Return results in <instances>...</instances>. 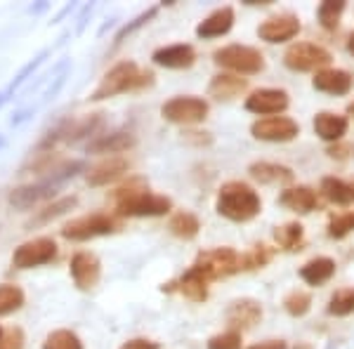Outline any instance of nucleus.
<instances>
[{
	"label": "nucleus",
	"instance_id": "28",
	"mask_svg": "<svg viewBox=\"0 0 354 349\" xmlns=\"http://www.w3.org/2000/svg\"><path fill=\"white\" fill-rule=\"evenodd\" d=\"M76 203H78V198L76 196H64V198H59V201H55V203H50V205H45L43 210H38V215L33 217V220H28V225L26 229H33V227H43V225H50L53 220H57V217H62V215H66L71 208H76Z\"/></svg>",
	"mask_w": 354,
	"mask_h": 349
},
{
	"label": "nucleus",
	"instance_id": "32",
	"mask_svg": "<svg viewBox=\"0 0 354 349\" xmlns=\"http://www.w3.org/2000/svg\"><path fill=\"white\" fill-rule=\"evenodd\" d=\"M345 8H347L345 0H324L317 10L319 24H322L324 28H328V31H333V28L338 26L342 12H345Z\"/></svg>",
	"mask_w": 354,
	"mask_h": 349
},
{
	"label": "nucleus",
	"instance_id": "23",
	"mask_svg": "<svg viewBox=\"0 0 354 349\" xmlns=\"http://www.w3.org/2000/svg\"><path fill=\"white\" fill-rule=\"evenodd\" d=\"M245 88H248L245 78L232 76V73H218V76H213V81H210L208 93L210 97H215V100H220V102H230L234 97L241 95Z\"/></svg>",
	"mask_w": 354,
	"mask_h": 349
},
{
	"label": "nucleus",
	"instance_id": "16",
	"mask_svg": "<svg viewBox=\"0 0 354 349\" xmlns=\"http://www.w3.org/2000/svg\"><path fill=\"white\" fill-rule=\"evenodd\" d=\"M354 78L342 68H322V71L314 73V90L326 95H347L352 90Z\"/></svg>",
	"mask_w": 354,
	"mask_h": 349
},
{
	"label": "nucleus",
	"instance_id": "10",
	"mask_svg": "<svg viewBox=\"0 0 354 349\" xmlns=\"http://www.w3.org/2000/svg\"><path fill=\"white\" fill-rule=\"evenodd\" d=\"M250 133L262 142H290L300 135V125L288 116H270L255 121L250 125Z\"/></svg>",
	"mask_w": 354,
	"mask_h": 349
},
{
	"label": "nucleus",
	"instance_id": "49",
	"mask_svg": "<svg viewBox=\"0 0 354 349\" xmlns=\"http://www.w3.org/2000/svg\"><path fill=\"white\" fill-rule=\"evenodd\" d=\"M347 50H350V55L354 57V33H352L350 38H347Z\"/></svg>",
	"mask_w": 354,
	"mask_h": 349
},
{
	"label": "nucleus",
	"instance_id": "36",
	"mask_svg": "<svg viewBox=\"0 0 354 349\" xmlns=\"http://www.w3.org/2000/svg\"><path fill=\"white\" fill-rule=\"evenodd\" d=\"M283 309H286L290 317H305L312 309V295L307 290H293L283 300Z\"/></svg>",
	"mask_w": 354,
	"mask_h": 349
},
{
	"label": "nucleus",
	"instance_id": "5",
	"mask_svg": "<svg viewBox=\"0 0 354 349\" xmlns=\"http://www.w3.org/2000/svg\"><path fill=\"white\" fill-rule=\"evenodd\" d=\"M215 64L236 71L239 76H250V73H260L265 68V57L260 50L250 48V45H227L213 53Z\"/></svg>",
	"mask_w": 354,
	"mask_h": 349
},
{
	"label": "nucleus",
	"instance_id": "55",
	"mask_svg": "<svg viewBox=\"0 0 354 349\" xmlns=\"http://www.w3.org/2000/svg\"><path fill=\"white\" fill-rule=\"evenodd\" d=\"M0 337H3V330H0Z\"/></svg>",
	"mask_w": 354,
	"mask_h": 349
},
{
	"label": "nucleus",
	"instance_id": "8",
	"mask_svg": "<svg viewBox=\"0 0 354 349\" xmlns=\"http://www.w3.org/2000/svg\"><path fill=\"white\" fill-rule=\"evenodd\" d=\"M283 64L290 71H322L330 64V53L322 45L314 43H295L283 55Z\"/></svg>",
	"mask_w": 354,
	"mask_h": 349
},
{
	"label": "nucleus",
	"instance_id": "12",
	"mask_svg": "<svg viewBox=\"0 0 354 349\" xmlns=\"http://www.w3.org/2000/svg\"><path fill=\"white\" fill-rule=\"evenodd\" d=\"M245 109L250 113H258V116H279L288 109V95L283 90L277 88H262L250 93V97L245 100Z\"/></svg>",
	"mask_w": 354,
	"mask_h": 349
},
{
	"label": "nucleus",
	"instance_id": "15",
	"mask_svg": "<svg viewBox=\"0 0 354 349\" xmlns=\"http://www.w3.org/2000/svg\"><path fill=\"white\" fill-rule=\"evenodd\" d=\"M153 64L163 66V68H189L196 62V50L187 43H177V45H165L158 48L151 55Z\"/></svg>",
	"mask_w": 354,
	"mask_h": 349
},
{
	"label": "nucleus",
	"instance_id": "26",
	"mask_svg": "<svg viewBox=\"0 0 354 349\" xmlns=\"http://www.w3.org/2000/svg\"><path fill=\"white\" fill-rule=\"evenodd\" d=\"M135 147V137L130 133H111L102 135L88 144V153H121Z\"/></svg>",
	"mask_w": 354,
	"mask_h": 349
},
{
	"label": "nucleus",
	"instance_id": "11",
	"mask_svg": "<svg viewBox=\"0 0 354 349\" xmlns=\"http://www.w3.org/2000/svg\"><path fill=\"white\" fill-rule=\"evenodd\" d=\"M300 28H302V24H300L298 17L286 12V15H277V17H270V19L262 21L258 26V36L267 43H286L298 36Z\"/></svg>",
	"mask_w": 354,
	"mask_h": 349
},
{
	"label": "nucleus",
	"instance_id": "13",
	"mask_svg": "<svg viewBox=\"0 0 354 349\" xmlns=\"http://www.w3.org/2000/svg\"><path fill=\"white\" fill-rule=\"evenodd\" d=\"M102 265L93 253H76L71 260V279L81 290H93L100 283Z\"/></svg>",
	"mask_w": 354,
	"mask_h": 349
},
{
	"label": "nucleus",
	"instance_id": "9",
	"mask_svg": "<svg viewBox=\"0 0 354 349\" xmlns=\"http://www.w3.org/2000/svg\"><path fill=\"white\" fill-rule=\"evenodd\" d=\"M57 257V243L50 236L33 238V241L21 243L12 255V265L17 269H33L48 265Z\"/></svg>",
	"mask_w": 354,
	"mask_h": 349
},
{
	"label": "nucleus",
	"instance_id": "20",
	"mask_svg": "<svg viewBox=\"0 0 354 349\" xmlns=\"http://www.w3.org/2000/svg\"><path fill=\"white\" fill-rule=\"evenodd\" d=\"M314 133H317L319 137H322L324 142H338L345 137L347 133V118L340 116V113H330V111H322L314 116Z\"/></svg>",
	"mask_w": 354,
	"mask_h": 349
},
{
	"label": "nucleus",
	"instance_id": "45",
	"mask_svg": "<svg viewBox=\"0 0 354 349\" xmlns=\"http://www.w3.org/2000/svg\"><path fill=\"white\" fill-rule=\"evenodd\" d=\"M121 349H158V345L149 340H130V342H125Z\"/></svg>",
	"mask_w": 354,
	"mask_h": 349
},
{
	"label": "nucleus",
	"instance_id": "18",
	"mask_svg": "<svg viewBox=\"0 0 354 349\" xmlns=\"http://www.w3.org/2000/svg\"><path fill=\"white\" fill-rule=\"evenodd\" d=\"M130 170V163L123 156H109L102 163H97L88 173V185L90 187H104L109 182H116L118 177H123Z\"/></svg>",
	"mask_w": 354,
	"mask_h": 349
},
{
	"label": "nucleus",
	"instance_id": "30",
	"mask_svg": "<svg viewBox=\"0 0 354 349\" xmlns=\"http://www.w3.org/2000/svg\"><path fill=\"white\" fill-rule=\"evenodd\" d=\"M322 191L330 203L335 205H350L354 201V191L352 185L338 180V177H324L322 180Z\"/></svg>",
	"mask_w": 354,
	"mask_h": 349
},
{
	"label": "nucleus",
	"instance_id": "44",
	"mask_svg": "<svg viewBox=\"0 0 354 349\" xmlns=\"http://www.w3.org/2000/svg\"><path fill=\"white\" fill-rule=\"evenodd\" d=\"M185 140L187 142H194V144H198V147H203V144H210V137L208 133H185Z\"/></svg>",
	"mask_w": 354,
	"mask_h": 349
},
{
	"label": "nucleus",
	"instance_id": "40",
	"mask_svg": "<svg viewBox=\"0 0 354 349\" xmlns=\"http://www.w3.org/2000/svg\"><path fill=\"white\" fill-rule=\"evenodd\" d=\"M208 349H241V333L227 330V333L213 335L208 340Z\"/></svg>",
	"mask_w": 354,
	"mask_h": 349
},
{
	"label": "nucleus",
	"instance_id": "29",
	"mask_svg": "<svg viewBox=\"0 0 354 349\" xmlns=\"http://www.w3.org/2000/svg\"><path fill=\"white\" fill-rule=\"evenodd\" d=\"M170 234L177 238H182V241H192V238L198 236V232H201V222H198V217L194 213H177L170 217Z\"/></svg>",
	"mask_w": 354,
	"mask_h": 349
},
{
	"label": "nucleus",
	"instance_id": "14",
	"mask_svg": "<svg viewBox=\"0 0 354 349\" xmlns=\"http://www.w3.org/2000/svg\"><path fill=\"white\" fill-rule=\"evenodd\" d=\"M260 319H262V307H260V302H255V300H236L227 309V323H230V328L236 330V333L253 328Z\"/></svg>",
	"mask_w": 354,
	"mask_h": 349
},
{
	"label": "nucleus",
	"instance_id": "6",
	"mask_svg": "<svg viewBox=\"0 0 354 349\" xmlns=\"http://www.w3.org/2000/svg\"><path fill=\"white\" fill-rule=\"evenodd\" d=\"M121 229V222L116 217L106 215V213H93L71 220L68 225L62 229V236L66 241H90L97 236H106V234H116Z\"/></svg>",
	"mask_w": 354,
	"mask_h": 349
},
{
	"label": "nucleus",
	"instance_id": "46",
	"mask_svg": "<svg viewBox=\"0 0 354 349\" xmlns=\"http://www.w3.org/2000/svg\"><path fill=\"white\" fill-rule=\"evenodd\" d=\"M248 349H286V342L283 340H267V342H260V345H253Z\"/></svg>",
	"mask_w": 354,
	"mask_h": 349
},
{
	"label": "nucleus",
	"instance_id": "35",
	"mask_svg": "<svg viewBox=\"0 0 354 349\" xmlns=\"http://www.w3.org/2000/svg\"><path fill=\"white\" fill-rule=\"evenodd\" d=\"M274 238H277L279 248L295 250L302 243V225H298V222H288V225L277 227V232H274Z\"/></svg>",
	"mask_w": 354,
	"mask_h": 349
},
{
	"label": "nucleus",
	"instance_id": "19",
	"mask_svg": "<svg viewBox=\"0 0 354 349\" xmlns=\"http://www.w3.org/2000/svg\"><path fill=\"white\" fill-rule=\"evenodd\" d=\"M279 203H281L283 208L293 210V213L307 215V213H312V210L317 208L319 198H317V191L310 189V187H288V189H283V191H281Z\"/></svg>",
	"mask_w": 354,
	"mask_h": 349
},
{
	"label": "nucleus",
	"instance_id": "25",
	"mask_svg": "<svg viewBox=\"0 0 354 349\" xmlns=\"http://www.w3.org/2000/svg\"><path fill=\"white\" fill-rule=\"evenodd\" d=\"M104 125V113H90L85 118H66V135H64V142H78V140H85V137L95 135L97 130Z\"/></svg>",
	"mask_w": 354,
	"mask_h": 349
},
{
	"label": "nucleus",
	"instance_id": "51",
	"mask_svg": "<svg viewBox=\"0 0 354 349\" xmlns=\"http://www.w3.org/2000/svg\"><path fill=\"white\" fill-rule=\"evenodd\" d=\"M8 97H10L8 93H0V106H3V104H5V102H8Z\"/></svg>",
	"mask_w": 354,
	"mask_h": 349
},
{
	"label": "nucleus",
	"instance_id": "52",
	"mask_svg": "<svg viewBox=\"0 0 354 349\" xmlns=\"http://www.w3.org/2000/svg\"><path fill=\"white\" fill-rule=\"evenodd\" d=\"M347 111H350L352 116H354V104H350V106H347Z\"/></svg>",
	"mask_w": 354,
	"mask_h": 349
},
{
	"label": "nucleus",
	"instance_id": "17",
	"mask_svg": "<svg viewBox=\"0 0 354 349\" xmlns=\"http://www.w3.org/2000/svg\"><path fill=\"white\" fill-rule=\"evenodd\" d=\"M55 191H57V187L50 185V182L12 189V191H10V205H12V208H19V210H26V208H31V205L45 201V198H53Z\"/></svg>",
	"mask_w": 354,
	"mask_h": 349
},
{
	"label": "nucleus",
	"instance_id": "54",
	"mask_svg": "<svg viewBox=\"0 0 354 349\" xmlns=\"http://www.w3.org/2000/svg\"><path fill=\"white\" fill-rule=\"evenodd\" d=\"M352 191H354V182H352Z\"/></svg>",
	"mask_w": 354,
	"mask_h": 349
},
{
	"label": "nucleus",
	"instance_id": "22",
	"mask_svg": "<svg viewBox=\"0 0 354 349\" xmlns=\"http://www.w3.org/2000/svg\"><path fill=\"white\" fill-rule=\"evenodd\" d=\"M248 173L253 180L262 182V185H290L293 182V170L286 168V165L270 163V161L253 163L248 168Z\"/></svg>",
	"mask_w": 354,
	"mask_h": 349
},
{
	"label": "nucleus",
	"instance_id": "33",
	"mask_svg": "<svg viewBox=\"0 0 354 349\" xmlns=\"http://www.w3.org/2000/svg\"><path fill=\"white\" fill-rule=\"evenodd\" d=\"M330 317H350L354 314V288H340L328 300Z\"/></svg>",
	"mask_w": 354,
	"mask_h": 349
},
{
	"label": "nucleus",
	"instance_id": "24",
	"mask_svg": "<svg viewBox=\"0 0 354 349\" xmlns=\"http://www.w3.org/2000/svg\"><path fill=\"white\" fill-rule=\"evenodd\" d=\"M335 274V260L330 257H314L307 265L300 267V279L310 285H322L333 279Z\"/></svg>",
	"mask_w": 354,
	"mask_h": 349
},
{
	"label": "nucleus",
	"instance_id": "48",
	"mask_svg": "<svg viewBox=\"0 0 354 349\" xmlns=\"http://www.w3.org/2000/svg\"><path fill=\"white\" fill-rule=\"evenodd\" d=\"M243 3H248V5H270V3H274V0H243Z\"/></svg>",
	"mask_w": 354,
	"mask_h": 349
},
{
	"label": "nucleus",
	"instance_id": "37",
	"mask_svg": "<svg viewBox=\"0 0 354 349\" xmlns=\"http://www.w3.org/2000/svg\"><path fill=\"white\" fill-rule=\"evenodd\" d=\"M48 55H50V50H41V53H38L36 57H33V59H31V62H28V64H26L24 68H21V71H19V73H17V76H15V81H12V83H10V88H8V90H5V93H8V95H12V93H15V90H19V88H21V85H24V83L28 81V78H31V76H33V73H36V71H38V66H41V64H43V62H45V59H48Z\"/></svg>",
	"mask_w": 354,
	"mask_h": 349
},
{
	"label": "nucleus",
	"instance_id": "50",
	"mask_svg": "<svg viewBox=\"0 0 354 349\" xmlns=\"http://www.w3.org/2000/svg\"><path fill=\"white\" fill-rule=\"evenodd\" d=\"M43 10H48V5H36V8H28V12H43Z\"/></svg>",
	"mask_w": 354,
	"mask_h": 349
},
{
	"label": "nucleus",
	"instance_id": "21",
	"mask_svg": "<svg viewBox=\"0 0 354 349\" xmlns=\"http://www.w3.org/2000/svg\"><path fill=\"white\" fill-rule=\"evenodd\" d=\"M234 26V10L232 8H220L215 12H210L201 24L196 26L198 38H220L225 33H230Z\"/></svg>",
	"mask_w": 354,
	"mask_h": 349
},
{
	"label": "nucleus",
	"instance_id": "42",
	"mask_svg": "<svg viewBox=\"0 0 354 349\" xmlns=\"http://www.w3.org/2000/svg\"><path fill=\"white\" fill-rule=\"evenodd\" d=\"M21 347H24V333H21V328L3 330V337H0V349H21Z\"/></svg>",
	"mask_w": 354,
	"mask_h": 349
},
{
	"label": "nucleus",
	"instance_id": "31",
	"mask_svg": "<svg viewBox=\"0 0 354 349\" xmlns=\"http://www.w3.org/2000/svg\"><path fill=\"white\" fill-rule=\"evenodd\" d=\"M24 290L15 283H3L0 285V317H8V314L17 312V309L24 307Z\"/></svg>",
	"mask_w": 354,
	"mask_h": 349
},
{
	"label": "nucleus",
	"instance_id": "39",
	"mask_svg": "<svg viewBox=\"0 0 354 349\" xmlns=\"http://www.w3.org/2000/svg\"><path fill=\"white\" fill-rule=\"evenodd\" d=\"M270 260H272L270 248H267V245H255V248H250L245 255H241V269H258V267H265Z\"/></svg>",
	"mask_w": 354,
	"mask_h": 349
},
{
	"label": "nucleus",
	"instance_id": "2",
	"mask_svg": "<svg viewBox=\"0 0 354 349\" xmlns=\"http://www.w3.org/2000/svg\"><path fill=\"white\" fill-rule=\"evenodd\" d=\"M215 208H218L222 217H227L232 222H248L260 215L262 201L258 191L245 185V182H227L220 189Z\"/></svg>",
	"mask_w": 354,
	"mask_h": 349
},
{
	"label": "nucleus",
	"instance_id": "43",
	"mask_svg": "<svg viewBox=\"0 0 354 349\" xmlns=\"http://www.w3.org/2000/svg\"><path fill=\"white\" fill-rule=\"evenodd\" d=\"M64 78H66L64 73H59V76H55V85L50 83V85H48V90H45V93H43V100H45V102L53 100V97L57 95V90H59L62 85H64Z\"/></svg>",
	"mask_w": 354,
	"mask_h": 349
},
{
	"label": "nucleus",
	"instance_id": "53",
	"mask_svg": "<svg viewBox=\"0 0 354 349\" xmlns=\"http://www.w3.org/2000/svg\"><path fill=\"white\" fill-rule=\"evenodd\" d=\"M3 144H5V140H3V137H0V149H3Z\"/></svg>",
	"mask_w": 354,
	"mask_h": 349
},
{
	"label": "nucleus",
	"instance_id": "7",
	"mask_svg": "<svg viewBox=\"0 0 354 349\" xmlns=\"http://www.w3.org/2000/svg\"><path fill=\"white\" fill-rule=\"evenodd\" d=\"M161 116L177 125H196L208 116V102L201 97H173L161 106Z\"/></svg>",
	"mask_w": 354,
	"mask_h": 349
},
{
	"label": "nucleus",
	"instance_id": "3",
	"mask_svg": "<svg viewBox=\"0 0 354 349\" xmlns=\"http://www.w3.org/2000/svg\"><path fill=\"white\" fill-rule=\"evenodd\" d=\"M153 83L151 71H142L135 62H121L113 68L104 73L102 83L97 85V90L90 95V102H102L109 100V97L133 93V90H145Z\"/></svg>",
	"mask_w": 354,
	"mask_h": 349
},
{
	"label": "nucleus",
	"instance_id": "41",
	"mask_svg": "<svg viewBox=\"0 0 354 349\" xmlns=\"http://www.w3.org/2000/svg\"><path fill=\"white\" fill-rule=\"evenodd\" d=\"M156 12H158V8H151V10H147V12H142L140 17H137V19L133 21V24L123 26L121 31H118V36H116V45L121 43L125 36H130V33H133V31H137V28H140V26H145L149 19H153V17H156Z\"/></svg>",
	"mask_w": 354,
	"mask_h": 349
},
{
	"label": "nucleus",
	"instance_id": "1",
	"mask_svg": "<svg viewBox=\"0 0 354 349\" xmlns=\"http://www.w3.org/2000/svg\"><path fill=\"white\" fill-rule=\"evenodd\" d=\"M113 201H116L118 213L128 217H158L170 213V208H173V201L168 196L151 194L149 185L140 177L118 187L113 191Z\"/></svg>",
	"mask_w": 354,
	"mask_h": 349
},
{
	"label": "nucleus",
	"instance_id": "47",
	"mask_svg": "<svg viewBox=\"0 0 354 349\" xmlns=\"http://www.w3.org/2000/svg\"><path fill=\"white\" fill-rule=\"evenodd\" d=\"M28 113H31V111H19V113H15L12 125H19L21 121H26V118H28Z\"/></svg>",
	"mask_w": 354,
	"mask_h": 349
},
{
	"label": "nucleus",
	"instance_id": "38",
	"mask_svg": "<svg viewBox=\"0 0 354 349\" xmlns=\"http://www.w3.org/2000/svg\"><path fill=\"white\" fill-rule=\"evenodd\" d=\"M350 232H354V213H342V215L330 217V222H328L330 238H345Z\"/></svg>",
	"mask_w": 354,
	"mask_h": 349
},
{
	"label": "nucleus",
	"instance_id": "34",
	"mask_svg": "<svg viewBox=\"0 0 354 349\" xmlns=\"http://www.w3.org/2000/svg\"><path fill=\"white\" fill-rule=\"evenodd\" d=\"M43 349H83V342L73 330L59 328V330H53V333L45 337Z\"/></svg>",
	"mask_w": 354,
	"mask_h": 349
},
{
	"label": "nucleus",
	"instance_id": "27",
	"mask_svg": "<svg viewBox=\"0 0 354 349\" xmlns=\"http://www.w3.org/2000/svg\"><path fill=\"white\" fill-rule=\"evenodd\" d=\"M208 279L201 276L196 269H189L185 276L177 281V290L192 302H203L208 297Z\"/></svg>",
	"mask_w": 354,
	"mask_h": 349
},
{
	"label": "nucleus",
	"instance_id": "4",
	"mask_svg": "<svg viewBox=\"0 0 354 349\" xmlns=\"http://www.w3.org/2000/svg\"><path fill=\"white\" fill-rule=\"evenodd\" d=\"M192 269H196L208 281H218V279L232 276L241 269V255L234 248H210L198 253Z\"/></svg>",
	"mask_w": 354,
	"mask_h": 349
}]
</instances>
